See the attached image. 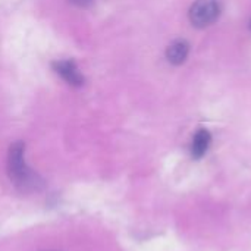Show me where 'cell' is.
I'll list each match as a JSON object with an SVG mask.
<instances>
[{"label":"cell","instance_id":"1","mask_svg":"<svg viewBox=\"0 0 251 251\" xmlns=\"http://www.w3.org/2000/svg\"><path fill=\"white\" fill-rule=\"evenodd\" d=\"M24 153L25 144L22 141H16L9 147L6 160L7 175L18 190L24 193L37 191L43 187V181L32 169L28 168V165L25 163Z\"/></svg>","mask_w":251,"mask_h":251},{"label":"cell","instance_id":"2","mask_svg":"<svg viewBox=\"0 0 251 251\" xmlns=\"http://www.w3.org/2000/svg\"><path fill=\"white\" fill-rule=\"evenodd\" d=\"M219 13L221 7L216 0H196L190 7L188 16L194 26L206 28L219 18Z\"/></svg>","mask_w":251,"mask_h":251},{"label":"cell","instance_id":"3","mask_svg":"<svg viewBox=\"0 0 251 251\" xmlns=\"http://www.w3.org/2000/svg\"><path fill=\"white\" fill-rule=\"evenodd\" d=\"M53 71L60 75L69 85L72 87H81L84 84V76L79 72L78 66L74 60H56L53 62Z\"/></svg>","mask_w":251,"mask_h":251},{"label":"cell","instance_id":"4","mask_svg":"<svg viewBox=\"0 0 251 251\" xmlns=\"http://www.w3.org/2000/svg\"><path fill=\"white\" fill-rule=\"evenodd\" d=\"M190 51V46L185 40H176L166 49V57L172 65H181L185 62Z\"/></svg>","mask_w":251,"mask_h":251},{"label":"cell","instance_id":"5","mask_svg":"<svg viewBox=\"0 0 251 251\" xmlns=\"http://www.w3.org/2000/svg\"><path fill=\"white\" fill-rule=\"evenodd\" d=\"M210 141H212V137H210L209 131H206V129L197 131L194 138H193V143H191V154H193V157L194 159L203 157L206 154V151L209 150Z\"/></svg>","mask_w":251,"mask_h":251},{"label":"cell","instance_id":"6","mask_svg":"<svg viewBox=\"0 0 251 251\" xmlns=\"http://www.w3.org/2000/svg\"><path fill=\"white\" fill-rule=\"evenodd\" d=\"M74 4H76V6H81V7H85V6H88V4H91V1L93 0H71Z\"/></svg>","mask_w":251,"mask_h":251}]
</instances>
